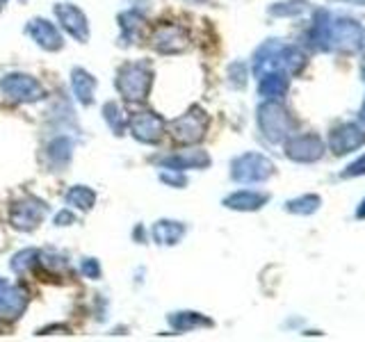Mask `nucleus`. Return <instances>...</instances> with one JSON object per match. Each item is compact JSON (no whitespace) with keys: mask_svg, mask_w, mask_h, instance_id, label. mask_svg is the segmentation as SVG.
<instances>
[{"mask_svg":"<svg viewBox=\"0 0 365 342\" xmlns=\"http://www.w3.org/2000/svg\"><path fill=\"white\" fill-rule=\"evenodd\" d=\"M319 205H322V199L317 197V194H304V197H297V199H290L285 203V210L292 212V214H302V217H308L319 210Z\"/></svg>","mask_w":365,"mask_h":342,"instance_id":"obj_27","label":"nucleus"},{"mask_svg":"<svg viewBox=\"0 0 365 342\" xmlns=\"http://www.w3.org/2000/svg\"><path fill=\"white\" fill-rule=\"evenodd\" d=\"M80 274H83V276L89 279V281H98L103 276V267H101V262L96 258L87 256V258L80 260Z\"/></svg>","mask_w":365,"mask_h":342,"instance_id":"obj_30","label":"nucleus"},{"mask_svg":"<svg viewBox=\"0 0 365 342\" xmlns=\"http://www.w3.org/2000/svg\"><path fill=\"white\" fill-rule=\"evenodd\" d=\"M187 235V226L176 219H158L148 228V237L158 247H176Z\"/></svg>","mask_w":365,"mask_h":342,"instance_id":"obj_18","label":"nucleus"},{"mask_svg":"<svg viewBox=\"0 0 365 342\" xmlns=\"http://www.w3.org/2000/svg\"><path fill=\"white\" fill-rule=\"evenodd\" d=\"M306 43L322 53H354L365 43V30L354 19L319 9L306 34Z\"/></svg>","mask_w":365,"mask_h":342,"instance_id":"obj_1","label":"nucleus"},{"mask_svg":"<svg viewBox=\"0 0 365 342\" xmlns=\"http://www.w3.org/2000/svg\"><path fill=\"white\" fill-rule=\"evenodd\" d=\"M208 128H210V117L199 105H192L187 112H182L180 117L167 123V133L171 135V140L182 146L199 144L205 137V133H208Z\"/></svg>","mask_w":365,"mask_h":342,"instance_id":"obj_5","label":"nucleus"},{"mask_svg":"<svg viewBox=\"0 0 365 342\" xmlns=\"http://www.w3.org/2000/svg\"><path fill=\"white\" fill-rule=\"evenodd\" d=\"M158 180L165 182V185H169V187H176V190H182L187 185L185 171H174V169H160Z\"/></svg>","mask_w":365,"mask_h":342,"instance_id":"obj_29","label":"nucleus"},{"mask_svg":"<svg viewBox=\"0 0 365 342\" xmlns=\"http://www.w3.org/2000/svg\"><path fill=\"white\" fill-rule=\"evenodd\" d=\"M356 217H359V219H365V199H363V201H361V205H359Z\"/></svg>","mask_w":365,"mask_h":342,"instance_id":"obj_33","label":"nucleus"},{"mask_svg":"<svg viewBox=\"0 0 365 342\" xmlns=\"http://www.w3.org/2000/svg\"><path fill=\"white\" fill-rule=\"evenodd\" d=\"M363 80H365V68H363Z\"/></svg>","mask_w":365,"mask_h":342,"instance_id":"obj_38","label":"nucleus"},{"mask_svg":"<svg viewBox=\"0 0 365 342\" xmlns=\"http://www.w3.org/2000/svg\"><path fill=\"white\" fill-rule=\"evenodd\" d=\"M155 165L160 169H174V171H203L212 165V157L208 155V151L203 148H180V151L167 153V155H158Z\"/></svg>","mask_w":365,"mask_h":342,"instance_id":"obj_12","label":"nucleus"},{"mask_svg":"<svg viewBox=\"0 0 365 342\" xmlns=\"http://www.w3.org/2000/svg\"><path fill=\"white\" fill-rule=\"evenodd\" d=\"M340 3H349V5H359V7H365V0H340Z\"/></svg>","mask_w":365,"mask_h":342,"instance_id":"obj_34","label":"nucleus"},{"mask_svg":"<svg viewBox=\"0 0 365 342\" xmlns=\"http://www.w3.org/2000/svg\"><path fill=\"white\" fill-rule=\"evenodd\" d=\"M128 133L135 142L144 146H158L167 133V121L153 110H140L128 117Z\"/></svg>","mask_w":365,"mask_h":342,"instance_id":"obj_8","label":"nucleus"},{"mask_svg":"<svg viewBox=\"0 0 365 342\" xmlns=\"http://www.w3.org/2000/svg\"><path fill=\"white\" fill-rule=\"evenodd\" d=\"M117 21H119V46L130 48V46H135L137 39H140L146 14L137 7H130V9L121 11V14L117 16Z\"/></svg>","mask_w":365,"mask_h":342,"instance_id":"obj_19","label":"nucleus"},{"mask_svg":"<svg viewBox=\"0 0 365 342\" xmlns=\"http://www.w3.org/2000/svg\"><path fill=\"white\" fill-rule=\"evenodd\" d=\"M48 210L51 208L46 205V201L34 197V194H26V197L9 203V226L19 233H32L43 224Z\"/></svg>","mask_w":365,"mask_h":342,"instance_id":"obj_7","label":"nucleus"},{"mask_svg":"<svg viewBox=\"0 0 365 342\" xmlns=\"http://www.w3.org/2000/svg\"><path fill=\"white\" fill-rule=\"evenodd\" d=\"M0 94L16 105H34V103L48 98V91L41 85V80L23 71H11L0 78Z\"/></svg>","mask_w":365,"mask_h":342,"instance_id":"obj_3","label":"nucleus"},{"mask_svg":"<svg viewBox=\"0 0 365 342\" xmlns=\"http://www.w3.org/2000/svg\"><path fill=\"white\" fill-rule=\"evenodd\" d=\"M283 148H285V157L292 160V162L311 165L322 160L327 144L322 142V137H317L313 133H304V135H290L283 142Z\"/></svg>","mask_w":365,"mask_h":342,"instance_id":"obj_10","label":"nucleus"},{"mask_svg":"<svg viewBox=\"0 0 365 342\" xmlns=\"http://www.w3.org/2000/svg\"><path fill=\"white\" fill-rule=\"evenodd\" d=\"M290 89V76L285 71H272L258 78V94L265 100H283Z\"/></svg>","mask_w":365,"mask_h":342,"instance_id":"obj_21","label":"nucleus"},{"mask_svg":"<svg viewBox=\"0 0 365 342\" xmlns=\"http://www.w3.org/2000/svg\"><path fill=\"white\" fill-rule=\"evenodd\" d=\"M185 3H194V5H197V3H205V0H185Z\"/></svg>","mask_w":365,"mask_h":342,"instance_id":"obj_36","label":"nucleus"},{"mask_svg":"<svg viewBox=\"0 0 365 342\" xmlns=\"http://www.w3.org/2000/svg\"><path fill=\"white\" fill-rule=\"evenodd\" d=\"M73 140L68 135H57L46 144L43 155H46V165L51 171H64L73 160Z\"/></svg>","mask_w":365,"mask_h":342,"instance_id":"obj_17","label":"nucleus"},{"mask_svg":"<svg viewBox=\"0 0 365 342\" xmlns=\"http://www.w3.org/2000/svg\"><path fill=\"white\" fill-rule=\"evenodd\" d=\"M258 128L269 144H283L292 135L294 119L281 100H265L258 108Z\"/></svg>","mask_w":365,"mask_h":342,"instance_id":"obj_4","label":"nucleus"},{"mask_svg":"<svg viewBox=\"0 0 365 342\" xmlns=\"http://www.w3.org/2000/svg\"><path fill=\"white\" fill-rule=\"evenodd\" d=\"M64 205L78 212H89L96 205V192L89 185H71L64 192Z\"/></svg>","mask_w":365,"mask_h":342,"instance_id":"obj_23","label":"nucleus"},{"mask_svg":"<svg viewBox=\"0 0 365 342\" xmlns=\"http://www.w3.org/2000/svg\"><path fill=\"white\" fill-rule=\"evenodd\" d=\"M359 176H365V155L354 160V162L345 167V171L340 174V178H359Z\"/></svg>","mask_w":365,"mask_h":342,"instance_id":"obj_31","label":"nucleus"},{"mask_svg":"<svg viewBox=\"0 0 365 342\" xmlns=\"http://www.w3.org/2000/svg\"><path fill=\"white\" fill-rule=\"evenodd\" d=\"M190 32L178 23H160L151 34V46L158 55H180L190 48Z\"/></svg>","mask_w":365,"mask_h":342,"instance_id":"obj_9","label":"nucleus"},{"mask_svg":"<svg viewBox=\"0 0 365 342\" xmlns=\"http://www.w3.org/2000/svg\"><path fill=\"white\" fill-rule=\"evenodd\" d=\"M359 121L365 125V100H363V105H361V112H359Z\"/></svg>","mask_w":365,"mask_h":342,"instance_id":"obj_35","label":"nucleus"},{"mask_svg":"<svg viewBox=\"0 0 365 342\" xmlns=\"http://www.w3.org/2000/svg\"><path fill=\"white\" fill-rule=\"evenodd\" d=\"M308 9H311V5L306 0H281V3H272L267 7V14L277 19H292L306 14Z\"/></svg>","mask_w":365,"mask_h":342,"instance_id":"obj_26","label":"nucleus"},{"mask_svg":"<svg viewBox=\"0 0 365 342\" xmlns=\"http://www.w3.org/2000/svg\"><path fill=\"white\" fill-rule=\"evenodd\" d=\"M30 292L19 283H9L0 276V319L5 322H16V319L28 311Z\"/></svg>","mask_w":365,"mask_h":342,"instance_id":"obj_13","label":"nucleus"},{"mask_svg":"<svg viewBox=\"0 0 365 342\" xmlns=\"http://www.w3.org/2000/svg\"><path fill=\"white\" fill-rule=\"evenodd\" d=\"M68 83H71V94L83 108H91L96 103V87L98 80L94 73H89L83 66H73L71 76H68Z\"/></svg>","mask_w":365,"mask_h":342,"instance_id":"obj_16","label":"nucleus"},{"mask_svg":"<svg viewBox=\"0 0 365 342\" xmlns=\"http://www.w3.org/2000/svg\"><path fill=\"white\" fill-rule=\"evenodd\" d=\"M53 14L60 23V30L66 32L68 37L78 43H87L89 41V19L83 9L73 3H57L53 5Z\"/></svg>","mask_w":365,"mask_h":342,"instance_id":"obj_11","label":"nucleus"},{"mask_svg":"<svg viewBox=\"0 0 365 342\" xmlns=\"http://www.w3.org/2000/svg\"><path fill=\"white\" fill-rule=\"evenodd\" d=\"M101 114H103V121H106L112 135L121 137L128 133V114H125V110L121 108V103H117V100L103 103Z\"/></svg>","mask_w":365,"mask_h":342,"instance_id":"obj_24","label":"nucleus"},{"mask_svg":"<svg viewBox=\"0 0 365 342\" xmlns=\"http://www.w3.org/2000/svg\"><path fill=\"white\" fill-rule=\"evenodd\" d=\"M26 34L46 53H60L64 48V34L53 21L43 16H34L26 23Z\"/></svg>","mask_w":365,"mask_h":342,"instance_id":"obj_14","label":"nucleus"},{"mask_svg":"<svg viewBox=\"0 0 365 342\" xmlns=\"http://www.w3.org/2000/svg\"><path fill=\"white\" fill-rule=\"evenodd\" d=\"M247 78H249V71H247L245 62H233L231 66H228V85H231L233 89H245Z\"/></svg>","mask_w":365,"mask_h":342,"instance_id":"obj_28","label":"nucleus"},{"mask_svg":"<svg viewBox=\"0 0 365 342\" xmlns=\"http://www.w3.org/2000/svg\"><path fill=\"white\" fill-rule=\"evenodd\" d=\"M169 326L176 331V333H190V331H199V328H212L215 322L210 317H205L203 313L197 311H178V313H169L167 315Z\"/></svg>","mask_w":365,"mask_h":342,"instance_id":"obj_22","label":"nucleus"},{"mask_svg":"<svg viewBox=\"0 0 365 342\" xmlns=\"http://www.w3.org/2000/svg\"><path fill=\"white\" fill-rule=\"evenodd\" d=\"M39 258H41L39 249H21L9 258V269L14 271L16 276H26V274L39 269Z\"/></svg>","mask_w":365,"mask_h":342,"instance_id":"obj_25","label":"nucleus"},{"mask_svg":"<svg viewBox=\"0 0 365 342\" xmlns=\"http://www.w3.org/2000/svg\"><path fill=\"white\" fill-rule=\"evenodd\" d=\"M7 5V0H0V11H3V7Z\"/></svg>","mask_w":365,"mask_h":342,"instance_id":"obj_37","label":"nucleus"},{"mask_svg":"<svg viewBox=\"0 0 365 342\" xmlns=\"http://www.w3.org/2000/svg\"><path fill=\"white\" fill-rule=\"evenodd\" d=\"M153 83H155L153 66L146 60L125 62L117 68V76H114L117 94L125 103H144L151 96Z\"/></svg>","mask_w":365,"mask_h":342,"instance_id":"obj_2","label":"nucleus"},{"mask_svg":"<svg viewBox=\"0 0 365 342\" xmlns=\"http://www.w3.org/2000/svg\"><path fill=\"white\" fill-rule=\"evenodd\" d=\"M274 162L258 151H247L242 155L233 157L231 162V180L240 182V185H258V182H265L274 176Z\"/></svg>","mask_w":365,"mask_h":342,"instance_id":"obj_6","label":"nucleus"},{"mask_svg":"<svg viewBox=\"0 0 365 342\" xmlns=\"http://www.w3.org/2000/svg\"><path fill=\"white\" fill-rule=\"evenodd\" d=\"M269 194L260 192V190H237L231 192L224 199V205L228 210H237V212H256L262 205H267Z\"/></svg>","mask_w":365,"mask_h":342,"instance_id":"obj_20","label":"nucleus"},{"mask_svg":"<svg viewBox=\"0 0 365 342\" xmlns=\"http://www.w3.org/2000/svg\"><path fill=\"white\" fill-rule=\"evenodd\" d=\"M53 224H55V226H60V228H64V226H73V224H76V212L64 205V208L53 217Z\"/></svg>","mask_w":365,"mask_h":342,"instance_id":"obj_32","label":"nucleus"},{"mask_svg":"<svg viewBox=\"0 0 365 342\" xmlns=\"http://www.w3.org/2000/svg\"><path fill=\"white\" fill-rule=\"evenodd\" d=\"M327 146L334 155H347L365 146V128L356 123H340L327 137Z\"/></svg>","mask_w":365,"mask_h":342,"instance_id":"obj_15","label":"nucleus"}]
</instances>
